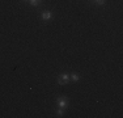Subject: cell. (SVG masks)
Wrapping results in <instances>:
<instances>
[{
    "instance_id": "1",
    "label": "cell",
    "mask_w": 123,
    "mask_h": 118,
    "mask_svg": "<svg viewBox=\"0 0 123 118\" xmlns=\"http://www.w3.org/2000/svg\"><path fill=\"white\" fill-rule=\"evenodd\" d=\"M68 75L67 73H62V75L59 76V80H58V83H59L60 85H63V84H67L68 83Z\"/></svg>"
},
{
    "instance_id": "2",
    "label": "cell",
    "mask_w": 123,
    "mask_h": 118,
    "mask_svg": "<svg viewBox=\"0 0 123 118\" xmlns=\"http://www.w3.org/2000/svg\"><path fill=\"white\" fill-rule=\"evenodd\" d=\"M58 105L64 109V108H67V105H68V101H67L66 97H60V98L58 100Z\"/></svg>"
},
{
    "instance_id": "3",
    "label": "cell",
    "mask_w": 123,
    "mask_h": 118,
    "mask_svg": "<svg viewBox=\"0 0 123 118\" xmlns=\"http://www.w3.org/2000/svg\"><path fill=\"white\" fill-rule=\"evenodd\" d=\"M52 17V14L50 13V12H45V13H42V19L43 20H50Z\"/></svg>"
},
{
    "instance_id": "4",
    "label": "cell",
    "mask_w": 123,
    "mask_h": 118,
    "mask_svg": "<svg viewBox=\"0 0 123 118\" xmlns=\"http://www.w3.org/2000/svg\"><path fill=\"white\" fill-rule=\"evenodd\" d=\"M79 79H80V78H79L77 73H74V75H72V80H74V81H77Z\"/></svg>"
},
{
    "instance_id": "5",
    "label": "cell",
    "mask_w": 123,
    "mask_h": 118,
    "mask_svg": "<svg viewBox=\"0 0 123 118\" xmlns=\"http://www.w3.org/2000/svg\"><path fill=\"white\" fill-rule=\"evenodd\" d=\"M63 114H64V109L60 108L59 110H58V116H63Z\"/></svg>"
},
{
    "instance_id": "6",
    "label": "cell",
    "mask_w": 123,
    "mask_h": 118,
    "mask_svg": "<svg viewBox=\"0 0 123 118\" xmlns=\"http://www.w3.org/2000/svg\"><path fill=\"white\" fill-rule=\"evenodd\" d=\"M30 1V4H33V5H37L38 3H39V0H29Z\"/></svg>"
},
{
    "instance_id": "7",
    "label": "cell",
    "mask_w": 123,
    "mask_h": 118,
    "mask_svg": "<svg viewBox=\"0 0 123 118\" xmlns=\"http://www.w3.org/2000/svg\"><path fill=\"white\" fill-rule=\"evenodd\" d=\"M97 4H99V5H102V4H105V0H94Z\"/></svg>"
},
{
    "instance_id": "8",
    "label": "cell",
    "mask_w": 123,
    "mask_h": 118,
    "mask_svg": "<svg viewBox=\"0 0 123 118\" xmlns=\"http://www.w3.org/2000/svg\"><path fill=\"white\" fill-rule=\"evenodd\" d=\"M22 1H24V3H26V1H29V0H22Z\"/></svg>"
}]
</instances>
